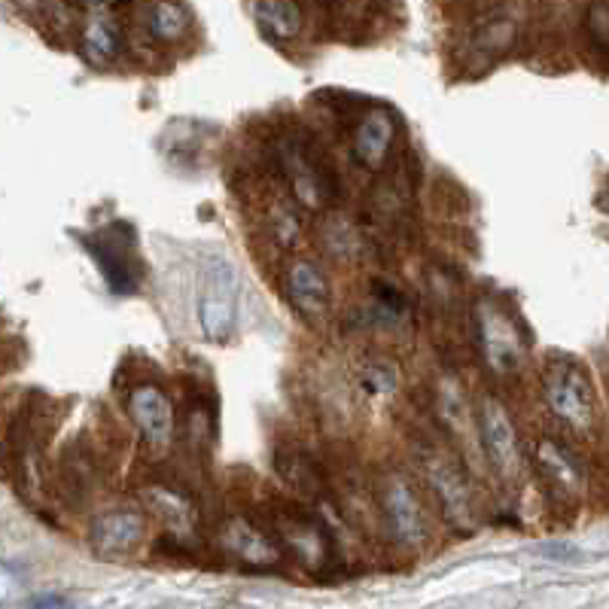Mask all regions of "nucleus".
Here are the masks:
<instances>
[{
  "label": "nucleus",
  "instance_id": "f257e3e1",
  "mask_svg": "<svg viewBox=\"0 0 609 609\" xmlns=\"http://www.w3.org/2000/svg\"><path fill=\"white\" fill-rule=\"evenodd\" d=\"M542 396L554 418L576 433H591L598 424V391L591 384V375L573 360L554 356L546 366Z\"/></svg>",
  "mask_w": 609,
  "mask_h": 609
},
{
  "label": "nucleus",
  "instance_id": "f03ea898",
  "mask_svg": "<svg viewBox=\"0 0 609 609\" xmlns=\"http://www.w3.org/2000/svg\"><path fill=\"white\" fill-rule=\"evenodd\" d=\"M472 323H475V338L482 351L484 366L494 372L497 379L515 375L524 363V338L518 333L515 321L507 308H500L494 299H479L472 308Z\"/></svg>",
  "mask_w": 609,
  "mask_h": 609
},
{
  "label": "nucleus",
  "instance_id": "7ed1b4c3",
  "mask_svg": "<svg viewBox=\"0 0 609 609\" xmlns=\"http://www.w3.org/2000/svg\"><path fill=\"white\" fill-rule=\"evenodd\" d=\"M479 439L488 463L494 466L500 479H518L521 472V445H518V433L512 426V414L500 400L484 396L479 403Z\"/></svg>",
  "mask_w": 609,
  "mask_h": 609
},
{
  "label": "nucleus",
  "instance_id": "20e7f679",
  "mask_svg": "<svg viewBox=\"0 0 609 609\" xmlns=\"http://www.w3.org/2000/svg\"><path fill=\"white\" fill-rule=\"evenodd\" d=\"M421 466H424V475L433 494H436L439 507H442V515L449 521L451 528L466 530L472 528V494L470 484L463 479V472L454 460L445 454V451H424L421 458Z\"/></svg>",
  "mask_w": 609,
  "mask_h": 609
},
{
  "label": "nucleus",
  "instance_id": "39448f33",
  "mask_svg": "<svg viewBox=\"0 0 609 609\" xmlns=\"http://www.w3.org/2000/svg\"><path fill=\"white\" fill-rule=\"evenodd\" d=\"M381 509L387 518V528H391L393 540L400 546H421L426 540V518L421 500L414 494L412 482L405 475H387V482L381 488Z\"/></svg>",
  "mask_w": 609,
  "mask_h": 609
},
{
  "label": "nucleus",
  "instance_id": "423d86ee",
  "mask_svg": "<svg viewBox=\"0 0 609 609\" xmlns=\"http://www.w3.org/2000/svg\"><path fill=\"white\" fill-rule=\"evenodd\" d=\"M277 159H281V168L287 174L293 193H296V202H302L311 210H317V207H323L333 198V180L323 174L317 161L311 159V150L305 144H299V140H281Z\"/></svg>",
  "mask_w": 609,
  "mask_h": 609
},
{
  "label": "nucleus",
  "instance_id": "0eeeda50",
  "mask_svg": "<svg viewBox=\"0 0 609 609\" xmlns=\"http://www.w3.org/2000/svg\"><path fill=\"white\" fill-rule=\"evenodd\" d=\"M238 289H235V275L229 268L217 265L210 277H207L205 293L198 302V323H202V333L210 342H226L235 326V308H238Z\"/></svg>",
  "mask_w": 609,
  "mask_h": 609
},
{
  "label": "nucleus",
  "instance_id": "6e6552de",
  "mask_svg": "<svg viewBox=\"0 0 609 609\" xmlns=\"http://www.w3.org/2000/svg\"><path fill=\"white\" fill-rule=\"evenodd\" d=\"M533 458H537V472L542 475V482L549 484L552 497L563 500V497L582 494L586 466L567 445H561L558 439H540L533 449Z\"/></svg>",
  "mask_w": 609,
  "mask_h": 609
},
{
  "label": "nucleus",
  "instance_id": "1a4fd4ad",
  "mask_svg": "<svg viewBox=\"0 0 609 609\" xmlns=\"http://www.w3.org/2000/svg\"><path fill=\"white\" fill-rule=\"evenodd\" d=\"M128 414L140 430L144 442H150L156 449L171 445L174 439V409L168 396L153 387V384H140L128 393Z\"/></svg>",
  "mask_w": 609,
  "mask_h": 609
},
{
  "label": "nucleus",
  "instance_id": "9d476101",
  "mask_svg": "<svg viewBox=\"0 0 609 609\" xmlns=\"http://www.w3.org/2000/svg\"><path fill=\"white\" fill-rule=\"evenodd\" d=\"M393 138H396V119L391 110L372 107L354 128V159L369 171H381L391 159Z\"/></svg>",
  "mask_w": 609,
  "mask_h": 609
},
{
  "label": "nucleus",
  "instance_id": "9b49d317",
  "mask_svg": "<svg viewBox=\"0 0 609 609\" xmlns=\"http://www.w3.org/2000/svg\"><path fill=\"white\" fill-rule=\"evenodd\" d=\"M147 533V521L135 509H110L95 518L92 546L101 554H128L135 552Z\"/></svg>",
  "mask_w": 609,
  "mask_h": 609
},
{
  "label": "nucleus",
  "instance_id": "f8f14e48",
  "mask_svg": "<svg viewBox=\"0 0 609 609\" xmlns=\"http://www.w3.org/2000/svg\"><path fill=\"white\" fill-rule=\"evenodd\" d=\"M219 546L235 561L247 563V567H275L281 561L275 542L268 540L256 524H251L247 518H229L219 530Z\"/></svg>",
  "mask_w": 609,
  "mask_h": 609
},
{
  "label": "nucleus",
  "instance_id": "ddd939ff",
  "mask_svg": "<svg viewBox=\"0 0 609 609\" xmlns=\"http://www.w3.org/2000/svg\"><path fill=\"white\" fill-rule=\"evenodd\" d=\"M287 293L293 308L299 311L308 321H321L326 308H330V284L321 265L311 259H296L287 268Z\"/></svg>",
  "mask_w": 609,
  "mask_h": 609
},
{
  "label": "nucleus",
  "instance_id": "4468645a",
  "mask_svg": "<svg viewBox=\"0 0 609 609\" xmlns=\"http://www.w3.org/2000/svg\"><path fill=\"white\" fill-rule=\"evenodd\" d=\"M86 244H89V251H92V256L101 265V275L107 281V287L119 293V296L138 289V263L131 259V251H126V244H122L119 235H98L95 242Z\"/></svg>",
  "mask_w": 609,
  "mask_h": 609
},
{
  "label": "nucleus",
  "instance_id": "2eb2a0df",
  "mask_svg": "<svg viewBox=\"0 0 609 609\" xmlns=\"http://www.w3.org/2000/svg\"><path fill=\"white\" fill-rule=\"evenodd\" d=\"M122 52V35L119 24L107 16L104 10L92 12L89 22L82 24V56L89 58L92 65H107Z\"/></svg>",
  "mask_w": 609,
  "mask_h": 609
},
{
  "label": "nucleus",
  "instance_id": "dca6fc26",
  "mask_svg": "<svg viewBox=\"0 0 609 609\" xmlns=\"http://www.w3.org/2000/svg\"><path fill=\"white\" fill-rule=\"evenodd\" d=\"M254 19L275 40H296L302 31V10L293 0H256Z\"/></svg>",
  "mask_w": 609,
  "mask_h": 609
},
{
  "label": "nucleus",
  "instance_id": "f3484780",
  "mask_svg": "<svg viewBox=\"0 0 609 609\" xmlns=\"http://www.w3.org/2000/svg\"><path fill=\"white\" fill-rule=\"evenodd\" d=\"M281 537L287 540L293 552L299 554L305 563H323L326 558V540H323V530L311 521V518H281Z\"/></svg>",
  "mask_w": 609,
  "mask_h": 609
},
{
  "label": "nucleus",
  "instance_id": "a211bd4d",
  "mask_svg": "<svg viewBox=\"0 0 609 609\" xmlns=\"http://www.w3.org/2000/svg\"><path fill=\"white\" fill-rule=\"evenodd\" d=\"M147 24L150 35L161 43H180L193 31V16L177 0H156L147 12Z\"/></svg>",
  "mask_w": 609,
  "mask_h": 609
},
{
  "label": "nucleus",
  "instance_id": "6ab92c4d",
  "mask_svg": "<svg viewBox=\"0 0 609 609\" xmlns=\"http://www.w3.org/2000/svg\"><path fill=\"white\" fill-rule=\"evenodd\" d=\"M147 503L159 512L161 521H168L174 528H189L193 518H196L193 503H189L184 494L168 491V488H150V491H147Z\"/></svg>",
  "mask_w": 609,
  "mask_h": 609
},
{
  "label": "nucleus",
  "instance_id": "aec40b11",
  "mask_svg": "<svg viewBox=\"0 0 609 609\" xmlns=\"http://www.w3.org/2000/svg\"><path fill=\"white\" fill-rule=\"evenodd\" d=\"M512 37H515V24L509 22V19H497V22L484 24L482 31L475 35L472 47H475L479 56H500V52L509 49Z\"/></svg>",
  "mask_w": 609,
  "mask_h": 609
},
{
  "label": "nucleus",
  "instance_id": "412c9836",
  "mask_svg": "<svg viewBox=\"0 0 609 609\" xmlns=\"http://www.w3.org/2000/svg\"><path fill=\"white\" fill-rule=\"evenodd\" d=\"M24 595V573L10 561H0V607H10Z\"/></svg>",
  "mask_w": 609,
  "mask_h": 609
},
{
  "label": "nucleus",
  "instance_id": "4be33fe9",
  "mask_svg": "<svg viewBox=\"0 0 609 609\" xmlns=\"http://www.w3.org/2000/svg\"><path fill=\"white\" fill-rule=\"evenodd\" d=\"M363 384L369 387V393H391L396 387V372L384 363H375V366L366 369Z\"/></svg>",
  "mask_w": 609,
  "mask_h": 609
},
{
  "label": "nucleus",
  "instance_id": "5701e85b",
  "mask_svg": "<svg viewBox=\"0 0 609 609\" xmlns=\"http://www.w3.org/2000/svg\"><path fill=\"white\" fill-rule=\"evenodd\" d=\"M588 31L595 35V40H598L600 49H607L609 19H607V7H603V3H598L595 10L588 12Z\"/></svg>",
  "mask_w": 609,
  "mask_h": 609
},
{
  "label": "nucleus",
  "instance_id": "b1692460",
  "mask_svg": "<svg viewBox=\"0 0 609 609\" xmlns=\"http://www.w3.org/2000/svg\"><path fill=\"white\" fill-rule=\"evenodd\" d=\"M24 609H77L65 595H37Z\"/></svg>",
  "mask_w": 609,
  "mask_h": 609
},
{
  "label": "nucleus",
  "instance_id": "393cba45",
  "mask_svg": "<svg viewBox=\"0 0 609 609\" xmlns=\"http://www.w3.org/2000/svg\"><path fill=\"white\" fill-rule=\"evenodd\" d=\"M82 7H89V10L92 12H98V10H110V7H114V3H122V0H80Z\"/></svg>",
  "mask_w": 609,
  "mask_h": 609
}]
</instances>
